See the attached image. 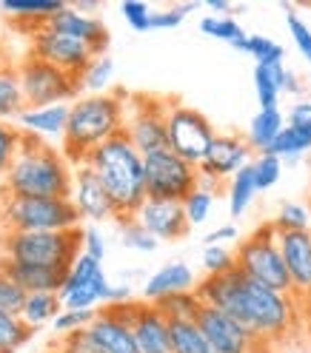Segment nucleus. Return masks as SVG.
Instances as JSON below:
<instances>
[{
    "instance_id": "48",
    "label": "nucleus",
    "mask_w": 311,
    "mask_h": 353,
    "mask_svg": "<svg viewBox=\"0 0 311 353\" xmlns=\"http://www.w3.org/2000/svg\"><path fill=\"white\" fill-rule=\"evenodd\" d=\"M186 20V14H180L174 6L166 9V12H154L151 14V29H177Z\"/></svg>"
},
{
    "instance_id": "33",
    "label": "nucleus",
    "mask_w": 311,
    "mask_h": 353,
    "mask_svg": "<svg viewBox=\"0 0 311 353\" xmlns=\"http://www.w3.org/2000/svg\"><path fill=\"white\" fill-rule=\"evenodd\" d=\"M32 336V327L20 319L17 314L0 311V353H15L20 350Z\"/></svg>"
},
{
    "instance_id": "54",
    "label": "nucleus",
    "mask_w": 311,
    "mask_h": 353,
    "mask_svg": "<svg viewBox=\"0 0 311 353\" xmlns=\"http://www.w3.org/2000/svg\"><path fill=\"white\" fill-rule=\"evenodd\" d=\"M0 65H6V63H3V43H0Z\"/></svg>"
},
{
    "instance_id": "3",
    "label": "nucleus",
    "mask_w": 311,
    "mask_h": 353,
    "mask_svg": "<svg viewBox=\"0 0 311 353\" xmlns=\"http://www.w3.org/2000/svg\"><path fill=\"white\" fill-rule=\"evenodd\" d=\"M126 92L83 94L69 108V125L63 137V154L72 165H83L86 157L103 143L117 137L126 123Z\"/></svg>"
},
{
    "instance_id": "6",
    "label": "nucleus",
    "mask_w": 311,
    "mask_h": 353,
    "mask_svg": "<svg viewBox=\"0 0 311 353\" xmlns=\"http://www.w3.org/2000/svg\"><path fill=\"white\" fill-rule=\"evenodd\" d=\"M3 259L40 265V268H72L83 254V228L40 231V234H3L0 236Z\"/></svg>"
},
{
    "instance_id": "14",
    "label": "nucleus",
    "mask_w": 311,
    "mask_h": 353,
    "mask_svg": "<svg viewBox=\"0 0 311 353\" xmlns=\"http://www.w3.org/2000/svg\"><path fill=\"white\" fill-rule=\"evenodd\" d=\"M35 57L46 60L52 65H57V69L69 72L75 77L83 74V69L88 63H92L97 54L92 52V46H86L83 40H75L69 34H57L52 29H37L35 37H32V52Z\"/></svg>"
},
{
    "instance_id": "53",
    "label": "nucleus",
    "mask_w": 311,
    "mask_h": 353,
    "mask_svg": "<svg viewBox=\"0 0 311 353\" xmlns=\"http://www.w3.org/2000/svg\"><path fill=\"white\" fill-rule=\"evenodd\" d=\"M283 92L285 94H300L303 85H300V77L294 72H285V83H283Z\"/></svg>"
},
{
    "instance_id": "44",
    "label": "nucleus",
    "mask_w": 311,
    "mask_h": 353,
    "mask_svg": "<svg viewBox=\"0 0 311 353\" xmlns=\"http://www.w3.org/2000/svg\"><path fill=\"white\" fill-rule=\"evenodd\" d=\"M55 353H103L100 345L95 342V336L86 330H75V334H66L57 345H55Z\"/></svg>"
},
{
    "instance_id": "39",
    "label": "nucleus",
    "mask_w": 311,
    "mask_h": 353,
    "mask_svg": "<svg viewBox=\"0 0 311 353\" xmlns=\"http://www.w3.org/2000/svg\"><path fill=\"white\" fill-rule=\"evenodd\" d=\"M246 54H252L257 60V65H274V63H283V46L274 43L272 37L265 34H249L246 40Z\"/></svg>"
},
{
    "instance_id": "32",
    "label": "nucleus",
    "mask_w": 311,
    "mask_h": 353,
    "mask_svg": "<svg viewBox=\"0 0 311 353\" xmlns=\"http://www.w3.org/2000/svg\"><path fill=\"white\" fill-rule=\"evenodd\" d=\"M112 77H115V63L103 54V57H95L86 65L83 74L77 77V85L86 94H109V83H112Z\"/></svg>"
},
{
    "instance_id": "55",
    "label": "nucleus",
    "mask_w": 311,
    "mask_h": 353,
    "mask_svg": "<svg viewBox=\"0 0 311 353\" xmlns=\"http://www.w3.org/2000/svg\"><path fill=\"white\" fill-rule=\"evenodd\" d=\"M305 302H311V296H308V299H305Z\"/></svg>"
},
{
    "instance_id": "45",
    "label": "nucleus",
    "mask_w": 311,
    "mask_h": 353,
    "mask_svg": "<svg viewBox=\"0 0 311 353\" xmlns=\"http://www.w3.org/2000/svg\"><path fill=\"white\" fill-rule=\"evenodd\" d=\"M95 316H97V311H69V307H63L60 316L52 325H55L57 334L66 336V334H75V330H86L95 322Z\"/></svg>"
},
{
    "instance_id": "23",
    "label": "nucleus",
    "mask_w": 311,
    "mask_h": 353,
    "mask_svg": "<svg viewBox=\"0 0 311 353\" xmlns=\"http://www.w3.org/2000/svg\"><path fill=\"white\" fill-rule=\"evenodd\" d=\"M69 108L72 105H46V108H26L17 117V123L23 125L29 134H37L43 140H63L66 125H69Z\"/></svg>"
},
{
    "instance_id": "29",
    "label": "nucleus",
    "mask_w": 311,
    "mask_h": 353,
    "mask_svg": "<svg viewBox=\"0 0 311 353\" xmlns=\"http://www.w3.org/2000/svg\"><path fill=\"white\" fill-rule=\"evenodd\" d=\"M257 196V180H254V165H246L240 174L232 176L229 183V214L232 219H240L246 208L254 203Z\"/></svg>"
},
{
    "instance_id": "11",
    "label": "nucleus",
    "mask_w": 311,
    "mask_h": 353,
    "mask_svg": "<svg viewBox=\"0 0 311 353\" xmlns=\"http://www.w3.org/2000/svg\"><path fill=\"white\" fill-rule=\"evenodd\" d=\"M166 114H169V100L151 97V94H129L123 134L135 143L140 154L169 148Z\"/></svg>"
},
{
    "instance_id": "22",
    "label": "nucleus",
    "mask_w": 311,
    "mask_h": 353,
    "mask_svg": "<svg viewBox=\"0 0 311 353\" xmlns=\"http://www.w3.org/2000/svg\"><path fill=\"white\" fill-rule=\"evenodd\" d=\"M197 276L186 262H169L160 271H154L143 285V302H160L171 294H186L197 288Z\"/></svg>"
},
{
    "instance_id": "47",
    "label": "nucleus",
    "mask_w": 311,
    "mask_h": 353,
    "mask_svg": "<svg viewBox=\"0 0 311 353\" xmlns=\"http://www.w3.org/2000/svg\"><path fill=\"white\" fill-rule=\"evenodd\" d=\"M83 254L97 259V262H103V256H106V239L95 225L83 228Z\"/></svg>"
},
{
    "instance_id": "17",
    "label": "nucleus",
    "mask_w": 311,
    "mask_h": 353,
    "mask_svg": "<svg viewBox=\"0 0 311 353\" xmlns=\"http://www.w3.org/2000/svg\"><path fill=\"white\" fill-rule=\"evenodd\" d=\"M135 219L158 242L183 239L191 228L186 219V211H183V203H174V200H151L149 196L143 208L135 214Z\"/></svg>"
},
{
    "instance_id": "56",
    "label": "nucleus",
    "mask_w": 311,
    "mask_h": 353,
    "mask_svg": "<svg viewBox=\"0 0 311 353\" xmlns=\"http://www.w3.org/2000/svg\"><path fill=\"white\" fill-rule=\"evenodd\" d=\"M308 77H311V72H308Z\"/></svg>"
},
{
    "instance_id": "20",
    "label": "nucleus",
    "mask_w": 311,
    "mask_h": 353,
    "mask_svg": "<svg viewBox=\"0 0 311 353\" xmlns=\"http://www.w3.org/2000/svg\"><path fill=\"white\" fill-rule=\"evenodd\" d=\"M131 330H135L138 353H171L169 319L158 311V305L140 299L138 316H135V322H131Z\"/></svg>"
},
{
    "instance_id": "9",
    "label": "nucleus",
    "mask_w": 311,
    "mask_h": 353,
    "mask_svg": "<svg viewBox=\"0 0 311 353\" xmlns=\"http://www.w3.org/2000/svg\"><path fill=\"white\" fill-rule=\"evenodd\" d=\"M166 128H169V148L183 157L191 165H203L206 154L217 137L214 125L209 117L197 108L180 103V100H169V114H166Z\"/></svg>"
},
{
    "instance_id": "13",
    "label": "nucleus",
    "mask_w": 311,
    "mask_h": 353,
    "mask_svg": "<svg viewBox=\"0 0 311 353\" xmlns=\"http://www.w3.org/2000/svg\"><path fill=\"white\" fill-rule=\"evenodd\" d=\"M194 322L209 339L211 353H260L265 347V342H260L249 327H243L223 311H217V307L203 305V311H200Z\"/></svg>"
},
{
    "instance_id": "10",
    "label": "nucleus",
    "mask_w": 311,
    "mask_h": 353,
    "mask_svg": "<svg viewBox=\"0 0 311 353\" xmlns=\"http://www.w3.org/2000/svg\"><path fill=\"white\" fill-rule=\"evenodd\" d=\"M146 165V191L151 200H174L183 203L200 185V168L177 157L171 148L143 154Z\"/></svg>"
},
{
    "instance_id": "1",
    "label": "nucleus",
    "mask_w": 311,
    "mask_h": 353,
    "mask_svg": "<svg viewBox=\"0 0 311 353\" xmlns=\"http://www.w3.org/2000/svg\"><path fill=\"white\" fill-rule=\"evenodd\" d=\"M75 165L66 154L37 134H23L12 168L3 174V194L15 196H66L72 200Z\"/></svg>"
},
{
    "instance_id": "16",
    "label": "nucleus",
    "mask_w": 311,
    "mask_h": 353,
    "mask_svg": "<svg viewBox=\"0 0 311 353\" xmlns=\"http://www.w3.org/2000/svg\"><path fill=\"white\" fill-rule=\"evenodd\" d=\"M277 245L283 251L288 276H292V296L297 302L311 296V231H280Z\"/></svg>"
},
{
    "instance_id": "15",
    "label": "nucleus",
    "mask_w": 311,
    "mask_h": 353,
    "mask_svg": "<svg viewBox=\"0 0 311 353\" xmlns=\"http://www.w3.org/2000/svg\"><path fill=\"white\" fill-rule=\"evenodd\" d=\"M72 203L80 214L83 223H106V219H117V208L112 196L97 180V174L83 165H75V188H72Z\"/></svg>"
},
{
    "instance_id": "7",
    "label": "nucleus",
    "mask_w": 311,
    "mask_h": 353,
    "mask_svg": "<svg viewBox=\"0 0 311 353\" xmlns=\"http://www.w3.org/2000/svg\"><path fill=\"white\" fill-rule=\"evenodd\" d=\"M277 225L274 223H263L257 225L246 239L240 242L237 254V268L246 274L249 279L269 285L274 291L292 294V276H288L283 251L277 245Z\"/></svg>"
},
{
    "instance_id": "5",
    "label": "nucleus",
    "mask_w": 311,
    "mask_h": 353,
    "mask_svg": "<svg viewBox=\"0 0 311 353\" xmlns=\"http://www.w3.org/2000/svg\"><path fill=\"white\" fill-rule=\"evenodd\" d=\"M80 214L66 196H15L0 194V228L3 234H40L80 228Z\"/></svg>"
},
{
    "instance_id": "41",
    "label": "nucleus",
    "mask_w": 311,
    "mask_h": 353,
    "mask_svg": "<svg viewBox=\"0 0 311 353\" xmlns=\"http://www.w3.org/2000/svg\"><path fill=\"white\" fill-rule=\"evenodd\" d=\"M20 143H23V134H20L12 123L0 120V176L12 168L17 151H20Z\"/></svg>"
},
{
    "instance_id": "26",
    "label": "nucleus",
    "mask_w": 311,
    "mask_h": 353,
    "mask_svg": "<svg viewBox=\"0 0 311 353\" xmlns=\"http://www.w3.org/2000/svg\"><path fill=\"white\" fill-rule=\"evenodd\" d=\"M26 112L17 65H0V120H12Z\"/></svg>"
},
{
    "instance_id": "52",
    "label": "nucleus",
    "mask_w": 311,
    "mask_h": 353,
    "mask_svg": "<svg viewBox=\"0 0 311 353\" xmlns=\"http://www.w3.org/2000/svg\"><path fill=\"white\" fill-rule=\"evenodd\" d=\"M209 12L211 14H217V17H232V12L234 9H240V6H232V3H226V0H209Z\"/></svg>"
},
{
    "instance_id": "19",
    "label": "nucleus",
    "mask_w": 311,
    "mask_h": 353,
    "mask_svg": "<svg viewBox=\"0 0 311 353\" xmlns=\"http://www.w3.org/2000/svg\"><path fill=\"white\" fill-rule=\"evenodd\" d=\"M88 334L95 336V342L100 345L103 353H138L131 322H126L115 307H109V305H103L97 311L95 322L88 325Z\"/></svg>"
},
{
    "instance_id": "37",
    "label": "nucleus",
    "mask_w": 311,
    "mask_h": 353,
    "mask_svg": "<svg viewBox=\"0 0 311 353\" xmlns=\"http://www.w3.org/2000/svg\"><path fill=\"white\" fill-rule=\"evenodd\" d=\"M277 231H311V208L303 203H283L274 219Z\"/></svg>"
},
{
    "instance_id": "24",
    "label": "nucleus",
    "mask_w": 311,
    "mask_h": 353,
    "mask_svg": "<svg viewBox=\"0 0 311 353\" xmlns=\"http://www.w3.org/2000/svg\"><path fill=\"white\" fill-rule=\"evenodd\" d=\"M283 128H285V120H283L280 108H260V112L252 117V123H249L246 143L252 145V151L265 154V148L280 137Z\"/></svg>"
},
{
    "instance_id": "42",
    "label": "nucleus",
    "mask_w": 311,
    "mask_h": 353,
    "mask_svg": "<svg viewBox=\"0 0 311 353\" xmlns=\"http://www.w3.org/2000/svg\"><path fill=\"white\" fill-rule=\"evenodd\" d=\"M252 165H254L257 191H269L283 174V160L272 157V154H257V160H252Z\"/></svg>"
},
{
    "instance_id": "31",
    "label": "nucleus",
    "mask_w": 311,
    "mask_h": 353,
    "mask_svg": "<svg viewBox=\"0 0 311 353\" xmlns=\"http://www.w3.org/2000/svg\"><path fill=\"white\" fill-rule=\"evenodd\" d=\"M158 305V311L169 319V322H194L200 316V311H203V299H200L194 291H186V294H171L160 302H154Z\"/></svg>"
},
{
    "instance_id": "57",
    "label": "nucleus",
    "mask_w": 311,
    "mask_h": 353,
    "mask_svg": "<svg viewBox=\"0 0 311 353\" xmlns=\"http://www.w3.org/2000/svg\"><path fill=\"white\" fill-rule=\"evenodd\" d=\"M52 353H55V350H52Z\"/></svg>"
},
{
    "instance_id": "36",
    "label": "nucleus",
    "mask_w": 311,
    "mask_h": 353,
    "mask_svg": "<svg viewBox=\"0 0 311 353\" xmlns=\"http://www.w3.org/2000/svg\"><path fill=\"white\" fill-rule=\"evenodd\" d=\"M120 242L129 251H140V254H151L154 248H158V239H154L135 216L120 219Z\"/></svg>"
},
{
    "instance_id": "46",
    "label": "nucleus",
    "mask_w": 311,
    "mask_h": 353,
    "mask_svg": "<svg viewBox=\"0 0 311 353\" xmlns=\"http://www.w3.org/2000/svg\"><path fill=\"white\" fill-rule=\"evenodd\" d=\"M120 14L135 32H151V14L154 12L146 3H140V0H126L120 6Z\"/></svg>"
},
{
    "instance_id": "25",
    "label": "nucleus",
    "mask_w": 311,
    "mask_h": 353,
    "mask_svg": "<svg viewBox=\"0 0 311 353\" xmlns=\"http://www.w3.org/2000/svg\"><path fill=\"white\" fill-rule=\"evenodd\" d=\"M66 6L69 3H60V0H0V12H6L15 20H35L40 29Z\"/></svg>"
},
{
    "instance_id": "38",
    "label": "nucleus",
    "mask_w": 311,
    "mask_h": 353,
    "mask_svg": "<svg viewBox=\"0 0 311 353\" xmlns=\"http://www.w3.org/2000/svg\"><path fill=\"white\" fill-rule=\"evenodd\" d=\"M237 268V254L226 245H206L203 248V271L206 276H223Z\"/></svg>"
},
{
    "instance_id": "12",
    "label": "nucleus",
    "mask_w": 311,
    "mask_h": 353,
    "mask_svg": "<svg viewBox=\"0 0 311 353\" xmlns=\"http://www.w3.org/2000/svg\"><path fill=\"white\" fill-rule=\"evenodd\" d=\"M252 145L246 137L237 134H217L203 165H200V185H209L220 191L223 180H232L234 174H240L246 165H252Z\"/></svg>"
},
{
    "instance_id": "34",
    "label": "nucleus",
    "mask_w": 311,
    "mask_h": 353,
    "mask_svg": "<svg viewBox=\"0 0 311 353\" xmlns=\"http://www.w3.org/2000/svg\"><path fill=\"white\" fill-rule=\"evenodd\" d=\"M200 32L209 34V37H217V40L229 43L232 49L237 46V43H243V40L249 37L234 17H217V14H209V17L200 20Z\"/></svg>"
},
{
    "instance_id": "28",
    "label": "nucleus",
    "mask_w": 311,
    "mask_h": 353,
    "mask_svg": "<svg viewBox=\"0 0 311 353\" xmlns=\"http://www.w3.org/2000/svg\"><path fill=\"white\" fill-rule=\"evenodd\" d=\"M60 311H63L60 294H29L23 302V311H20V319L35 330L37 325L55 322L60 316Z\"/></svg>"
},
{
    "instance_id": "2",
    "label": "nucleus",
    "mask_w": 311,
    "mask_h": 353,
    "mask_svg": "<svg viewBox=\"0 0 311 353\" xmlns=\"http://www.w3.org/2000/svg\"><path fill=\"white\" fill-rule=\"evenodd\" d=\"M86 165L97 174V180L103 183L109 196H112V203L117 208V219H131L149 200L143 154L123 131L88 154Z\"/></svg>"
},
{
    "instance_id": "43",
    "label": "nucleus",
    "mask_w": 311,
    "mask_h": 353,
    "mask_svg": "<svg viewBox=\"0 0 311 353\" xmlns=\"http://www.w3.org/2000/svg\"><path fill=\"white\" fill-rule=\"evenodd\" d=\"M285 26H288V34L297 43V52L305 57V63L311 65V29L305 26V20H300V14H294V9L285 3Z\"/></svg>"
},
{
    "instance_id": "40",
    "label": "nucleus",
    "mask_w": 311,
    "mask_h": 353,
    "mask_svg": "<svg viewBox=\"0 0 311 353\" xmlns=\"http://www.w3.org/2000/svg\"><path fill=\"white\" fill-rule=\"evenodd\" d=\"M26 296H29V294L20 288V285H17L3 268H0V311H3V314H17V316H20Z\"/></svg>"
},
{
    "instance_id": "18",
    "label": "nucleus",
    "mask_w": 311,
    "mask_h": 353,
    "mask_svg": "<svg viewBox=\"0 0 311 353\" xmlns=\"http://www.w3.org/2000/svg\"><path fill=\"white\" fill-rule=\"evenodd\" d=\"M43 29H52L57 34H69L75 40H83L86 46H92V52L97 57H103V52L109 46V29L103 26V20H97L95 14H86L75 6H66L63 12L49 17Z\"/></svg>"
},
{
    "instance_id": "30",
    "label": "nucleus",
    "mask_w": 311,
    "mask_h": 353,
    "mask_svg": "<svg viewBox=\"0 0 311 353\" xmlns=\"http://www.w3.org/2000/svg\"><path fill=\"white\" fill-rule=\"evenodd\" d=\"M171 334V353H211L209 339L203 336L197 322H169Z\"/></svg>"
},
{
    "instance_id": "50",
    "label": "nucleus",
    "mask_w": 311,
    "mask_h": 353,
    "mask_svg": "<svg viewBox=\"0 0 311 353\" xmlns=\"http://www.w3.org/2000/svg\"><path fill=\"white\" fill-rule=\"evenodd\" d=\"M237 239V225H220L206 236V245H223V242H234Z\"/></svg>"
},
{
    "instance_id": "4",
    "label": "nucleus",
    "mask_w": 311,
    "mask_h": 353,
    "mask_svg": "<svg viewBox=\"0 0 311 353\" xmlns=\"http://www.w3.org/2000/svg\"><path fill=\"white\" fill-rule=\"evenodd\" d=\"M243 325L252 334L272 345L288 339L300 325V307L292 294L274 291L269 285H260L243 274Z\"/></svg>"
},
{
    "instance_id": "51",
    "label": "nucleus",
    "mask_w": 311,
    "mask_h": 353,
    "mask_svg": "<svg viewBox=\"0 0 311 353\" xmlns=\"http://www.w3.org/2000/svg\"><path fill=\"white\" fill-rule=\"evenodd\" d=\"M131 288L129 285H109V294H106V305H123V302H131Z\"/></svg>"
},
{
    "instance_id": "35",
    "label": "nucleus",
    "mask_w": 311,
    "mask_h": 353,
    "mask_svg": "<svg viewBox=\"0 0 311 353\" xmlns=\"http://www.w3.org/2000/svg\"><path fill=\"white\" fill-rule=\"evenodd\" d=\"M214 196L217 191L209 188V185H197L186 200H183V211H186V219H189V225H203L211 208H214Z\"/></svg>"
},
{
    "instance_id": "27",
    "label": "nucleus",
    "mask_w": 311,
    "mask_h": 353,
    "mask_svg": "<svg viewBox=\"0 0 311 353\" xmlns=\"http://www.w3.org/2000/svg\"><path fill=\"white\" fill-rule=\"evenodd\" d=\"M285 65H254V92L260 100V108H277V100L283 94V83H285Z\"/></svg>"
},
{
    "instance_id": "49",
    "label": "nucleus",
    "mask_w": 311,
    "mask_h": 353,
    "mask_svg": "<svg viewBox=\"0 0 311 353\" xmlns=\"http://www.w3.org/2000/svg\"><path fill=\"white\" fill-rule=\"evenodd\" d=\"M311 123V103L308 100H300L294 103L292 108H288V120L285 125H292V128H305Z\"/></svg>"
},
{
    "instance_id": "8",
    "label": "nucleus",
    "mask_w": 311,
    "mask_h": 353,
    "mask_svg": "<svg viewBox=\"0 0 311 353\" xmlns=\"http://www.w3.org/2000/svg\"><path fill=\"white\" fill-rule=\"evenodd\" d=\"M20 88H23L26 108H46V105H72L80 100L77 77L57 69V65L29 54L17 65Z\"/></svg>"
},
{
    "instance_id": "21",
    "label": "nucleus",
    "mask_w": 311,
    "mask_h": 353,
    "mask_svg": "<svg viewBox=\"0 0 311 353\" xmlns=\"http://www.w3.org/2000/svg\"><path fill=\"white\" fill-rule=\"evenodd\" d=\"M0 268H3L26 294H60L69 268H40V265H23L0 256Z\"/></svg>"
}]
</instances>
